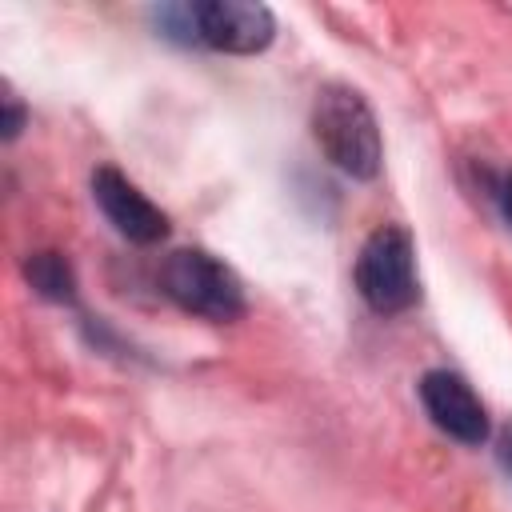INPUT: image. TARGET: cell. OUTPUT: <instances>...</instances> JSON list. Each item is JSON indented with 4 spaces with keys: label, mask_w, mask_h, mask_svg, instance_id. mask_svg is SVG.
<instances>
[{
    "label": "cell",
    "mask_w": 512,
    "mask_h": 512,
    "mask_svg": "<svg viewBox=\"0 0 512 512\" xmlns=\"http://www.w3.org/2000/svg\"><path fill=\"white\" fill-rule=\"evenodd\" d=\"M276 36V20L264 4L252 0H204L192 4V40L216 52L252 56L264 52Z\"/></svg>",
    "instance_id": "277c9868"
},
{
    "label": "cell",
    "mask_w": 512,
    "mask_h": 512,
    "mask_svg": "<svg viewBox=\"0 0 512 512\" xmlns=\"http://www.w3.org/2000/svg\"><path fill=\"white\" fill-rule=\"evenodd\" d=\"M24 276L44 300H56V304L76 300V272L60 252H32L24 260Z\"/></svg>",
    "instance_id": "52a82bcc"
},
{
    "label": "cell",
    "mask_w": 512,
    "mask_h": 512,
    "mask_svg": "<svg viewBox=\"0 0 512 512\" xmlns=\"http://www.w3.org/2000/svg\"><path fill=\"white\" fill-rule=\"evenodd\" d=\"M420 404L444 436H452L460 444H484L488 440V408L460 372H448V368L424 372L420 376Z\"/></svg>",
    "instance_id": "5b68a950"
},
{
    "label": "cell",
    "mask_w": 512,
    "mask_h": 512,
    "mask_svg": "<svg viewBox=\"0 0 512 512\" xmlns=\"http://www.w3.org/2000/svg\"><path fill=\"white\" fill-rule=\"evenodd\" d=\"M92 200L104 212V220L128 236L132 244H156L168 236V216L120 172V168H96L92 172Z\"/></svg>",
    "instance_id": "8992f818"
},
{
    "label": "cell",
    "mask_w": 512,
    "mask_h": 512,
    "mask_svg": "<svg viewBox=\"0 0 512 512\" xmlns=\"http://www.w3.org/2000/svg\"><path fill=\"white\" fill-rule=\"evenodd\" d=\"M160 288L176 308L212 324H232L248 308L240 276L204 248L168 252V260L160 264Z\"/></svg>",
    "instance_id": "7a4b0ae2"
},
{
    "label": "cell",
    "mask_w": 512,
    "mask_h": 512,
    "mask_svg": "<svg viewBox=\"0 0 512 512\" xmlns=\"http://www.w3.org/2000/svg\"><path fill=\"white\" fill-rule=\"evenodd\" d=\"M312 136L320 152L352 180H372L384 164L376 112L348 84H324L312 100Z\"/></svg>",
    "instance_id": "6da1fadb"
},
{
    "label": "cell",
    "mask_w": 512,
    "mask_h": 512,
    "mask_svg": "<svg viewBox=\"0 0 512 512\" xmlns=\"http://www.w3.org/2000/svg\"><path fill=\"white\" fill-rule=\"evenodd\" d=\"M24 124V108L16 104V96H4V140H12Z\"/></svg>",
    "instance_id": "ba28073f"
},
{
    "label": "cell",
    "mask_w": 512,
    "mask_h": 512,
    "mask_svg": "<svg viewBox=\"0 0 512 512\" xmlns=\"http://www.w3.org/2000/svg\"><path fill=\"white\" fill-rule=\"evenodd\" d=\"M500 208H504V220L512 224V172H508L504 184H500Z\"/></svg>",
    "instance_id": "30bf717a"
},
{
    "label": "cell",
    "mask_w": 512,
    "mask_h": 512,
    "mask_svg": "<svg viewBox=\"0 0 512 512\" xmlns=\"http://www.w3.org/2000/svg\"><path fill=\"white\" fill-rule=\"evenodd\" d=\"M352 280H356L360 300L372 312H380V316L408 312L420 300L412 232L400 228V224H380L364 240V248L356 256V268H352Z\"/></svg>",
    "instance_id": "3957f363"
},
{
    "label": "cell",
    "mask_w": 512,
    "mask_h": 512,
    "mask_svg": "<svg viewBox=\"0 0 512 512\" xmlns=\"http://www.w3.org/2000/svg\"><path fill=\"white\" fill-rule=\"evenodd\" d=\"M496 460H500V468L512 476V420L500 428V436H496Z\"/></svg>",
    "instance_id": "9c48e42d"
}]
</instances>
